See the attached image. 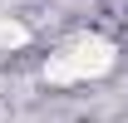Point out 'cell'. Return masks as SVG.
Masks as SVG:
<instances>
[{"label": "cell", "instance_id": "6da1fadb", "mask_svg": "<svg viewBox=\"0 0 128 123\" xmlns=\"http://www.w3.org/2000/svg\"><path fill=\"white\" fill-rule=\"evenodd\" d=\"M113 69V44L104 40V34H79V40H69V44H59L54 54H49L44 74L54 79V84H74V79H98Z\"/></svg>", "mask_w": 128, "mask_h": 123}, {"label": "cell", "instance_id": "7a4b0ae2", "mask_svg": "<svg viewBox=\"0 0 128 123\" xmlns=\"http://www.w3.org/2000/svg\"><path fill=\"white\" fill-rule=\"evenodd\" d=\"M20 44H30V30L20 20H0V49H20Z\"/></svg>", "mask_w": 128, "mask_h": 123}]
</instances>
